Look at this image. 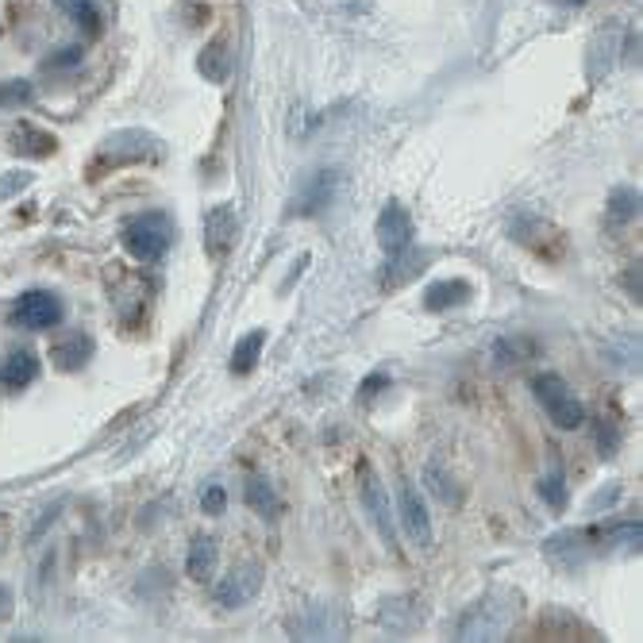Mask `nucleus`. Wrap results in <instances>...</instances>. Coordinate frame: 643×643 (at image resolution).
I'll list each match as a JSON object with an SVG mask.
<instances>
[{"label": "nucleus", "instance_id": "obj_23", "mask_svg": "<svg viewBox=\"0 0 643 643\" xmlns=\"http://www.w3.org/2000/svg\"><path fill=\"white\" fill-rule=\"evenodd\" d=\"M536 355V339L532 336H505L497 339V358L501 363H524V358Z\"/></svg>", "mask_w": 643, "mask_h": 643}, {"label": "nucleus", "instance_id": "obj_5", "mask_svg": "<svg viewBox=\"0 0 643 643\" xmlns=\"http://www.w3.org/2000/svg\"><path fill=\"white\" fill-rule=\"evenodd\" d=\"M66 316V305L58 294H50V289H28V294L16 297L12 305V320L20 324V328L28 332H47V328H58Z\"/></svg>", "mask_w": 643, "mask_h": 643}, {"label": "nucleus", "instance_id": "obj_18", "mask_svg": "<svg viewBox=\"0 0 643 643\" xmlns=\"http://www.w3.org/2000/svg\"><path fill=\"white\" fill-rule=\"evenodd\" d=\"M263 347H266V328H255V332H247L244 339H236V347H231V363H228L231 374H250V370H255Z\"/></svg>", "mask_w": 643, "mask_h": 643}, {"label": "nucleus", "instance_id": "obj_21", "mask_svg": "<svg viewBox=\"0 0 643 643\" xmlns=\"http://www.w3.org/2000/svg\"><path fill=\"white\" fill-rule=\"evenodd\" d=\"M609 220L613 224H629V220H636L640 216V194L636 189H616L613 197H609Z\"/></svg>", "mask_w": 643, "mask_h": 643}, {"label": "nucleus", "instance_id": "obj_4", "mask_svg": "<svg viewBox=\"0 0 643 643\" xmlns=\"http://www.w3.org/2000/svg\"><path fill=\"white\" fill-rule=\"evenodd\" d=\"M358 501H363L366 516H370V524L382 536V544L397 547V516H394V505H389V489L366 458L358 463Z\"/></svg>", "mask_w": 643, "mask_h": 643}, {"label": "nucleus", "instance_id": "obj_9", "mask_svg": "<svg viewBox=\"0 0 643 643\" xmlns=\"http://www.w3.org/2000/svg\"><path fill=\"white\" fill-rule=\"evenodd\" d=\"M258 594H263V566H258V563L231 566V571L224 574V578L216 582V590H212L216 605H224V609H244Z\"/></svg>", "mask_w": 643, "mask_h": 643}, {"label": "nucleus", "instance_id": "obj_19", "mask_svg": "<svg viewBox=\"0 0 643 643\" xmlns=\"http://www.w3.org/2000/svg\"><path fill=\"white\" fill-rule=\"evenodd\" d=\"M12 147L20 150V155H28V158H47V155H55V136L50 131H39V128H31V123H20V128L12 131Z\"/></svg>", "mask_w": 643, "mask_h": 643}, {"label": "nucleus", "instance_id": "obj_3", "mask_svg": "<svg viewBox=\"0 0 643 643\" xmlns=\"http://www.w3.org/2000/svg\"><path fill=\"white\" fill-rule=\"evenodd\" d=\"M532 394H536L540 408H544L547 421L555 424L558 432H574L586 424V408H582L578 394L566 386L563 374H555V370L536 374V378H532Z\"/></svg>", "mask_w": 643, "mask_h": 643}, {"label": "nucleus", "instance_id": "obj_8", "mask_svg": "<svg viewBox=\"0 0 643 643\" xmlns=\"http://www.w3.org/2000/svg\"><path fill=\"white\" fill-rule=\"evenodd\" d=\"M397 521L405 528V536L413 540L416 547H432L436 532H432V516H428V505H424L421 489L413 486L408 478H397Z\"/></svg>", "mask_w": 643, "mask_h": 643}, {"label": "nucleus", "instance_id": "obj_1", "mask_svg": "<svg viewBox=\"0 0 643 643\" xmlns=\"http://www.w3.org/2000/svg\"><path fill=\"white\" fill-rule=\"evenodd\" d=\"M174 239H178V224H174L170 212L162 208H147V212H136L128 224L120 228V244L136 263L155 266L170 255Z\"/></svg>", "mask_w": 643, "mask_h": 643}, {"label": "nucleus", "instance_id": "obj_13", "mask_svg": "<svg viewBox=\"0 0 643 643\" xmlns=\"http://www.w3.org/2000/svg\"><path fill=\"white\" fill-rule=\"evenodd\" d=\"M50 358H55V366L58 370H81V366L93 358V339L89 336H81V332H73V336H66V339H58L55 347H50Z\"/></svg>", "mask_w": 643, "mask_h": 643}, {"label": "nucleus", "instance_id": "obj_26", "mask_svg": "<svg viewBox=\"0 0 643 643\" xmlns=\"http://www.w3.org/2000/svg\"><path fill=\"white\" fill-rule=\"evenodd\" d=\"M36 97L31 81H0V108H20Z\"/></svg>", "mask_w": 643, "mask_h": 643}, {"label": "nucleus", "instance_id": "obj_12", "mask_svg": "<svg viewBox=\"0 0 643 643\" xmlns=\"http://www.w3.org/2000/svg\"><path fill=\"white\" fill-rule=\"evenodd\" d=\"M508 621H513V616L505 613L494 616V601H474L463 621H458V640H501Z\"/></svg>", "mask_w": 643, "mask_h": 643}, {"label": "nucleus", "instance_id": "obj_11", "mask_svg": "<svg viewBox=\"0 0 643 643\" xmlns=\"http://www.w3.org/2000/svg\"><path fill=\"white\" fill-rule=\"evenodd\" d=\"M39 378V355L31 347H16L0 358V394H20Z\"/></svg>", "mask_w": 643, "mask_h": 643}, {"label": "nucleus", "instance_id": "obj_25", "mask_svg": "<svg viewBox=\"0 0 643 643\" xmlns=\"http://www.w3.org/2000/svg\"><path fill=\"white\" fill-rule=\"evenodd\" d=\"M540 497H544V505L551 508H566V478L558 466H551L544 478H540Z\"/></svg>", "mask_w": 643, "mask_h": 643}, {"label": "nucleus", "instance_id": "obj_6", "mask_svg": "<svg viewBox=\"0 0 643 643\" xmlns=\"http://www.w3.org/2000/svg\"><path fill=\"white\" fill-rule=\"evenodd\" d=\"M236 236H239L236 205L220 200V205L208 208L205 220H200V244H205V255L212 258V263H224V258H228V250L236 247Z\"/></svg>", "mask_w": 643, "mask_h": 643}, {"label": "nucleus", "instance_id": "obj_10", "mask_svg": "<svg viewBox=\"0 0 643 643\" xmlns=\"http://www.w3.org/2000/svg\"><path fill=\"white\" fill-rule=\"evenodd\" d=\"M374 236H378V247L386 250V255H400L405 247H413V216L405 212V205H397V200H389L386 208L378 212V228H374Z\"/></svg>", "mask_w": 643, "mask_h": 643}, {"label": "nucleus", "instance_id": "obj_2", "mask_svg": "<svg viewBox=\"0 0 643 643\" xmlns=\"http://www.w3.org/2000/svg\"><path fill=\"white\" fill-rule=\"evenodd\" d=\"M162 158V144L158 136H150L144 128H123L112 131V136L100 144L93 158V178L105 170H120V166H136V162H158Z\"/></svg>", "mask_w": 643, "mask_h": 643}, {"label": "nucleus", "instance_id": "obj_17", "mask_svg": "<svg viewBox=\"0 0 643 643\" xmlns=\"http://www.w3.org/2000/svg\"><path fill=\"white\" fill-rule=\"evenodd\" d=\"M244 501L250 508H255L263 521H278V513H281V501L278 494H274V486L266 478H247V486H244Z\"/></svg>", "mask_w": 643, "mask_h": 643}, {"label": "nucleus", "instance_id": "obj_24", "mask_svg": "<svg viewBox=\"0 0 643 643\" xmlns=\"http://www.w3.org/2000/svg\"><path fill=\"white\" fill-rule=\"evenodd\" d=\"M424 482H428V489H432V494H436L439 501H444V505H451V501H458V494H455V478H451V474H447L439 463H428V466H424Z\"/></svg>", "mask_w": 643, "mask_h": 643}, {"label": "nucleus", "instance_id": "obj_20", "mask_svg": "<svg viewBox=\"0 0 643 643\" xmlns=\"http://www.w3.org/2000/svg\"><path fill=\"white\" fill-rule=\"evenodd\" d=\"M58 8H62L66 16H70V23H78L86 36H97L100 31V8L97 0H55Z\"/></svg>", "mask_w": 643, "mask_h": 643}, {"label": "nucleus", "instance_id": "obj_33", "mask_svg": "<svg viewBox=\"0 0 643 643\" xmlns=\"http://www.w3.org/2000/svg\"><path fill=\"white\" fill-rule=\"evenodd\" d=\"M4 605H8V590L0 586V613H4Z\"/></svg>", "mask_w": 643, "mask_h": 643}, {"label": "nucleus", "instance_id": "obj_7", "mask_svg": "<svg viewBox=\"0 0 643 643\" xmlns=\"http://www.w3.org/2000/svg\"><path fill=\"white\" fill-rule=\"evenodd\" d=\"M339 194V170H313L305 174V178L297 181L294 189V205H289V216H300V220H308V216H320L324 208L336 200Z\"/></svg>", "mask_w": 643, "mask_h": 643}, {"label": "nucleus", "instance_id": "obj_16", "mask_svg": "<svg viewBox=\"0 0 643 643\" xmlns=\"http://www.w3.org/2000/svg\"><path fill=\"white\" fill-rule=\"evenodd\" d=\"M200 73H205L208 81H228V73H231V50H228V36H216L212 43L205 47V55H200Z\"/></svg>", "mask_w": 643, "mask_h": 643}, {"label": "nucleus", "instance_id": "obj_32", "mask_svg": "<svg viewBox=\"0 0 643 643\" xmlns=\"http://www.w3.org/2000/svg\"><path fill=\"white\" fill-rule=\"evenodd\" d=\"M624 281H629L632 297H636V300H640V266H636V270H629V274H624Z\"/></svg>", "mask_w": 643, "mask_h": 643}, {"label": "nucleus", "instance_id": "obj_15", "mask_svg": "<svg viewBox=\"0 0 643 643\" xmlns=\"http://www.w3.org/2000/svg\"><path fill=\"white\" fill-rule=\"evenodd\" d=\"M216 558H220V547H216L212 536H197L189 544V555H186V574L194 582H208L216 574Z\"/></svg>", "mask_w": 643, "mask_h": 643}, {"label": "nucleus", "instance_id": "obj_22", "mask_svg": "<svg viewBox=\"0 0 643 643\" xmlns=\"http://www.w3.org/2000/svg\"><path fill=\"white\" fill-rule=\"evenodd\" d=\"M389 258H394V266H400V270H389V274H386V286H405V281L413 278V274L424 270V258H428V255H416L413 247H405L400 255H389Z\"/></svg>", "mask_w": 643, "mask_h": 643}, {"label": "nucleus", "instance_id": "obj_29", "mask_svg": "<svg viewBox=\"0 0 643 643\" xmlns=\"http://www.w3.org/2000/svg\"><path fill=\"white\" fill-rule=\"evenodd\" d=\"M31 186V174H12V178H4V181H0V200H8V197H12V194H20V189H28Z\"/></svg>", "mask_w": 643, "mask_h": 643}, {"label": "nucleus", "instance_id": "obj_30", "mask_svg": "<svg viewBox=\"0 0 643 643\" xmlns=\"http://www.w3.org/2000/svg\"><path fill=\"white\" fill-rule=\"evenodd\" d=\"M597 444H601V455L605 458L616 455V428L613 424H597Z\"/></svg>", "mask_w": 643, "mask_h": 643}, {"label": "nucleus", "instance_id": "obj_28", "mask_svg": "<svg viewBox=\"0 0 643 643\" xmlns=\"http://www.w3.org/2000/svg\"><path fill=\"white\" fill-rule=\"evenodd\" d=\"M81 58H86V50H81V47H62L58 55L47 58L43 70H70V66H78Z\"/></svg>", "mask_w": 643, "mask_h": 643}, {"label": "nucleus", "instance_id": "obj_14", "mask_svg": "<svg viewBox=\"0 0 643 643\" xmlns=\"http://www.w3.org/2000/svg\"><path fill=\"white\" fill-rule=\"evenodd\" d=\"M474 297V286L463 278H451V281H436V286L424 289V308L428 313H444V308H455V305H466Z\"/></svg>", "mask_w": 643, "mask_h": 643}, {"label": "nucleus", "instance_id": "obj_31", "mask_svg": "<svg viewBox=\"0 0 643 643\" xmlns=\"http://www.w3.org/2000/svg\"><path fill=\"white\" fill-rule=\"evenodd\" d=\"M386 374H374V378H366L363 382V397H374V394H378V386H386Z\"/></svg>", "mask_w": 643, "mask_h": 643}, {"label": "nucleus", "instance_id": "obj_27", "mask_svg": "<svg viewBox=\"0 0 643 643\" xmlns=\"http://www.w3.org/2000/svg\"><path fill=\"white\" fill-rule=\"evenodd\" d=\"M200 508H205L208 516H224V508H228V494H224L220 482H205V489H200Z\"/></svg>", "mask_w": 643, "mask_h": 643}]
</instances>
